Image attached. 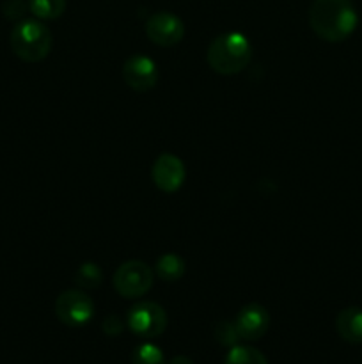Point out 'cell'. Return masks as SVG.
<instances>
[{"mask_svg": "<svg viewBox=\"0 0 362 364\" xmlns=\"http://www.w3.org/2000/svg\"><path fill=\"white\" fill-rule=\"evenodd\" d=\"M124 326H126V323H124L123 318H119L117 315H110L106 316L102 327H103V333H105L106 336H119V334L124 331Z\"/></svg>", "mask_w": 362, "mask_h": 364, "instance_id": "obj_19", "label": "cell"}, {"mask_svg": "<svg viewBox=\"0 0 362 364\" xmlns=\"http://www.w3.org/2000/svg\"><path fill=\"white\" fill-rule=\"evenodd\" d=\"M309 25L323 41L341 43L355 32L358 14L351 0H314L309 9Z\"/></svg>", "mask_w": 362, "mask_h": 364, "instance_id": "obj_1", "label": "cell"}, {"mask_svg": "<svg viewBox=\"0 0 362 364\" xmlns=\"http://www.w3.org/2000/svg\"><path fill=\"white\" fill-rule=\"evenodd\" d=\"M215 338L222 347H234L241 340L234 322H219L215 327Z\"/></svg>", "mask_w": 362, "mask_h": 364, "instance_id": "obj_17", "label": "cell"}, {"mask_svg": "<svg viewBox=\"0 0 362 364\" xmlns=\"http://www.w3.org/2000/svg\"><path fill=\"white\" fill-rule=\"evenodd\" d=\"M156 276L165 283H176L183 277L185 274V262L181 256L174 255V252H167L162 258L156 262L155 267Z\"/></svg>", "mask_w": 362, "mask_h": 364, "instance_id": "obj_12", "label": "cell"}, {"mask_svg": "<svg viewBox=\"0 0 362 364\" xmlns=\"http://www.w3.org/2000/svg\"><path fill=\"white\" fill-rule=\"evenodd\" d=\"M169 364H194V363H192V359L187 358V355H176V358L170 359Z\"/></svg>", "mask_w": 362, "mask_h": 364, "instance_id": "obj_20", "label": "cell"}, {"mask_svg": "<svg viewBox=\"0 0 362 364\" xmlns=\"http://www.w3.org/2000/svg\"><path fill=\"white\" fill-rule=\"evenodd\" d=\"M103 281V272L96 263L87 262L82 263L80 267L75 272V283L80 288L85 290H92V288H98Z\"/></svg>", "mask_w": 362, "mask_h": 364, "instance_id": "obj_15", "label": "cell"}, {"mask_svg": "<svg viewBox=\"0 0 362 364\" xmlns=\"http://www.w3.org/2000/svg\"><path fill=\"white\" fill-rule=\"evenodd\" d=\"M185 164L172 153H162L151 169L153 183L165 194H174L185 183Z\"/></svg>", "mask_w": 362, "mask_h": 364, "instance_id": "obj_9", "label": "cell"}, {"mask_svg": "<svg viewBox=\"0 0 362 364\" xmlns=\"http://www.w3.org/2000/svg\"><path fill=\"white\" fill-rule=\"evenodd\" d=\"M224 364H268V359L258 348L248 345H234L227 352Z\"/></svg>", "mask_w": 362, "mask_h": 364, "instance_id": "obj_14", "label": "cell"}, {"mask_svg": "<svg viewBox=\"0 0 362 364\" xmlns=\"http://www.w3.org/2000/svg\"><path fill=\"white\" fill-rule=\"evenodd\" d=\"M131 363L133 364H167L165 355L162 348H158L153 343H142L135 347L131 354Z\"/></svg>", "mask_w": 362, "mask_h": 364, "instance_id": "obj_16", "label": "cell"}, {"mask_svg": "<svg viewBox=\"0 0 362 364\" xmlns=\"http://www.w3.org/2000/svg\"><path fill=\"white\" fill-rule=\"evenodd\" d=\"M123 78L128 87L137 92H148L158 82V68L156 63L148 55H131L123 64Z\"/></svg>", "mask_w": 362, "mask_h": 364, "instance_id": "obj_8", "label": "cell"}, {"mask_svg": "<svg viewBox=\"0 0 362 364\" xmlns=\"http://www.w3.org/2000/svg\"><path fill=\"white\" fill-rule=\"evenodd\" d=\"M234 327L241 340L258 341L266 334L270 327V315L261 304L252 302L243 306L234 318Z\"/></svg>", "mask_w": 362, "mask_h": 364, "instance_id": "obj_10", "label": "cell"}, {"mask_svg": "<svg viewBox=\"0 0 362 364\" xmlns=\"http://www.w3.org/2000/svg\"><path fill=\"white\" fill-rule=\"evenodd\" d=\"M153 287V270L138 259L123 263L114 274V288L124 299H138Z\"/></svg>", "mask_w": 362, "mask_h": 364, "instance_id": "obj_5", "label": "cell"}, {"mask_svg": "<svg viewBox=\"0 0 362 364\" xmlns=\"http://www.w3.org/2000/svg\"><path fill=\"white\" fill-rule=\"evenodd\" d=\"M336 331L346 343H362V309L346 308L337 315Z\"/></svg>", "mask_w": 362, "mask_h": 364, "instance_id": "obj_11", "label": "cell"}, {"mask_svg": "<svg viewBox=\"0 0 362 364\" xmlns=\"http://www.w3.org/2000/svg\"><path fill=\"white\" fill-rule=\"evenodd\" d=\"M55 315L64 326L84 327L94 316V302L82 290H66L57 297Z\"/></svg>", "mask_w": 362, "mask_h": 364, "instance_id": "obj_6", "label": "cell"}, {"mask_svg": "<svg viewBox=\"0 0 362 364\" xmlns=\"http://www.w3.org/2000/svg\"><path fill=\"white\" fill-rule=\"evenodd\" d=\"M146 36L158 46H174L183 39L185 25L176 14L160 11L146 21Z\"/></svg>", "mask_w": 362, "mask_h": 364, "instance_id": "obj_7", "label": "cell"}, {"mask_svg": "<svg viewBox=\"0 0 362 364\" xmlns=\"http://www.w3.org/2000/svg\"><path fill=\"white\" fill-rule=\"evenodd\" d=\"M66 0H28V9L39 20H57L66 11Z\"/></svg>", "mask_w": 362, "mask_h": 364, "instance_id": "obj_13", "label": "cell"}, {"mask_svg": "<svg viewBox=\"0 0 362 364\" xmlns=\"http://www.w3.org/2000/svg\"><path fill=\"white\" fill-rule=\"evenodd\" d=\"M126 326L138 338H146V340L158 338L167 329V313L156 302H138L131 306L128 311Z\"/></svg>", "mask_w": 362, "mask_h": 364, "instance_id": "obj_4", "label": "cell"}, {"mask_svg": "<svg viewBox=\"0 0 362 364\" xmlns=\"http://www.w3.org/2000/svg\"><path fill=\"white\" fill-rule=\"evenodd\" d=\"M252 46L240 32H226L216 36L208 46L206 60L209 68L220 75H236L248 66Z\"/></svg>", "mask_w": 362, "mask_h": 364, "instance_id": "obj_2", "label": "cell"}, {"mask_svg": "<svg viewBox=\"0 0 362 364\" xmlns=\"http://www.w3.org/2000/svg\"><path fill=\"white\" fill-rule=\"evenodd\" d=\"M28 9V2L25 0H6L2 6L4 14L7 20H21Z\"/></svg>", "mask_w": 362, "mask_h": 364, "instance_id": "obj_18", "label": "cell"}, {"mask_svg": "<svg viewBox=\"0 0 362 364\" xmlns=\"http://www.w3.org/2000/svg\"><path fill=\"white\" fill-rule=\"evenodd\" d=\"M11 48L25 63H39L52 50L53 38L50 28L39 20H20L11 31Z\"/></svg>", "mask_w": 362, "mask_h": 364, "instance_id": "obj_3", "label": "cell"}]
</instances>
